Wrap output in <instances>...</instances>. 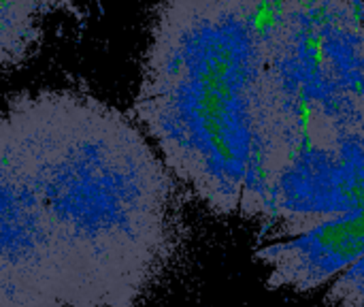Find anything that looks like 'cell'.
<instances>
[{
    "instance_id": "6da1fadb",
    "label": "cell",
    "mask_w": 364,
    "mask_h": 307,
    "mask_svg": "<svg viewBox=\"0 0 364 307\" xmlns=\"http://www.w3.org/2000/svg\"><path fill=\"white\" fill-rule=\"evenodd\" d=\"M175 175L113 105L13 96L0 122V307H143L181 246Z\"/></svg>"
},
{
    "instance_id": "7a4b0ae2",
    "label": "cell",
    "mask_w": 364,
    "mask_h": 307,
    "mask_svg": "<svg viewBox=\"0 0 364 307\" xmlns=\"http://www.w3.org/2000/svg\"><path fill=\"white\" fill-rule=\"evenodd\" d=\"M264 0H162L134 118L218 216L254 220L264 175Z\"/></svg>"
},
{
    "instance_id": "3957f363",
    "label": "cell",
    "mask_w": 364,
    "mask_h": 307,
    "mask_svg": "<svg viewBox=\"0 0 364 307\" xmlns=\"http://www.w3.org/2000/svg\"><path fill=\"white\" fill-rule=\"evenodd\" d=\"M267 284L324 291V307H364V120L299 143L254 218Z\"/></svg>"
},
{
    "instance_id": "277c9868",
    "label": "cell",
    "mask_w": 364,
    "mask_h": 307,
    "mask_svg": "<svg viewBox=\"0 0 364 307\" xmlns=\"http://www.w3.org/2000/svg\"><path fill=\"white\" fill-rule=\"evenodd\" d=\"M262 43L264 194L301 141L364 120V0H264Z\"/></svg>"
},
{
    "instance_id": "5b68a950",
    "label": "cell",
    "mask_w": 364,
    "mask_h": 307,
    "mask_svg": "<svg viewBox=\"0 0 364 307\" xmlns=\"http://www.w3.org/2000/svg\"><path fill=\"white\" fill-rule=\"evenodd\" d=\"M0 4L2 66L11 71L30 53L47 13L70 6V0H0Z\"/></svg>"
}]
</instances>
